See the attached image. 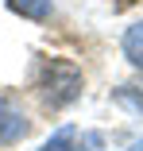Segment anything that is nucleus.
<instances>
[{"instance_id":"4","label":"nucleus","mask_w":143,"mask_h":151,"mask_svg":"<svg viewBox=\"0 0 143 151\" xmlns=\"http://www.w3.org/2000/svg\"><path fill=\"white\" fill-rule=\"evenodd\" d=\"M4 4L16 12V16H23V19H46L50 16V8H54V0H4Z\"/></svg>"},{"instance_id":"6","label":"nucleus","mask_w":143,"mask_h":151,"mask_svg":"<svg viewBox=\"0 0 143 151\" xmlns=\"http://www.w3.org/2000/svg\"><path fill=\"white\" fill-rule=\"evenodd\" d=\"M39 151H77V132L66 124V128H58V132H54Z\"/></svg>"},{"instance_id":"7","label":"nucleus","mask_w":143,"mask_h":151,"mask_svg":"<svg viewBox=\"0 0 143 151\" xmlns=\"http://www.w3.org/2000/svg\"><path fill=\"white\" fill-rule=\"evenodd\" d=\"M132 151H143V139H135V143H132Z\"/></svg>"},{"instance_id":"1","label":"nucleus","mask_w":143,"mask_h":151,"mask_svg":"<svg viewBox=\"0 0 143 151\" xmlns=\"http://www.w3.org/2000/svg\"><path fill=\"white\" fill-rule=\"evenodd\" d=\"M85 89L81 70L70 62V58H46L39 66V97L50 109H70Z\"/></svg>"},{"instance_id":"3","label":"nucleus","mask_w":143,"mask_h":151,"mask_svg":"<svg viewBox=\"0 0 143 151\" xmlns=\"http://www.w3.org/2000/svg\"><path fill=\"white\" fill-rule=\"evenodd\" d=\"M124 58H128V62L135 66V70H143V19L139 23H132L128 27V31H124Z\"/></svg>"},{"instance_id":"5","label":"nucleus","mask_w":143,"mask_h":151,"mask_svg":"<svg viewBox=\"0 0 143 151\" xmlns=\"http://www.w3.org/2000/svg\"><path fill=\"white\" fill-rule=\"evenodd\" d=\"M112 101L120 109H128L132 116H143V85H116L112 89Z\"/></svg>"},{"instance_id":"2","label":"nucleus","mask_w":143,"mask_h":151,"mask_svg":"<svg viewBox=\"0 0 143 151\" xmlns=\"http://www.w3.org/2000/svg\"><path fill=\"white\" fill-rule=\"evenodd\" d=\"M27 132H31V120L19 109V101L0 97V147H12V143L27 139Z\"/></svg>"}]
</instances>
